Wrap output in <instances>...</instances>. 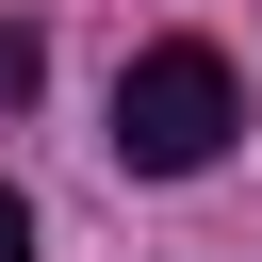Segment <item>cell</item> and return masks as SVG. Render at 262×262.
Masks as SVG:
<instances>
[{"label": "cell", "instance_id": "cell-1", "mask_svg": "<svg viewBox=\"0 0 262 262\" xmlns=\"http://www.w3.org/2000/svg\"><path fill=\"white\" fill-rule=\"evenodd\" d=\"M229 115H246V82H229V49H196V33H164V49L115 66V164H131V180H196V164L229 147Z\"/></svg>", "mask_w": 262, "mask_h": 262}, {"label": "cell", "instance_id": "cell-2", "mask_svg": "<svg viewBox=\"0 0 262 262\" xmlns=\"http://www.w3.org/2000/svg\"><path fill=\"white\" fill-rule=\"evenodd\" d=\"M33 82H49V33H33V16H0V115H16Z\"/></svg>", "mask_w": 262, "mask_h": 262}, {"label": "cell", "instance_id": "cell-3", "mask_svg": "<svg viewBox=\"0 0 262 262\" xmlns=\"http://www.w3.org/2000/svg\"><path fill=\"white\" fill-rule=\"evenodd\" d=\"M0 262H33V196H0Z\"/></svg>", "mask_w": 262, "mask_h": 262}]
</instances>
